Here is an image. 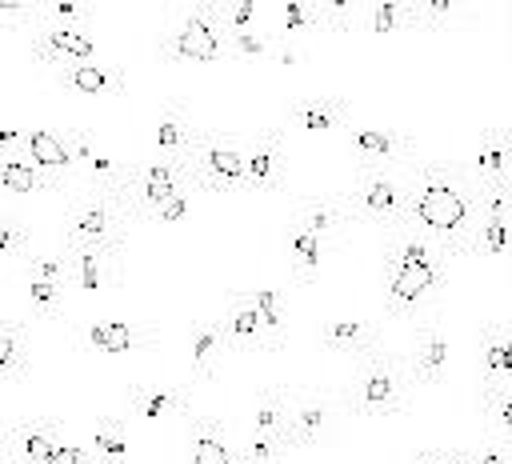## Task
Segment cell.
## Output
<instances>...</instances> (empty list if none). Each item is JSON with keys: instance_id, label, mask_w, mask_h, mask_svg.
Listing matches in <instances>:
<instances>
[{"instance_id": "f907efd6", "label": "cell", "mask_w": 512, "mask_h": 464, "mask_svg": "<svg viewBox=\"0 0 512 464\" xmlns=\"http://www.w3.org/2000/svg\"><path fill=\"white\" fill-rule=\"evenodd\" d=\"M268 60L280 64V68H304V64H308V52H304L296 40H276Z\"/></svg>"}, {"instance_id": "7c38bea8", "label": "cell", "mask_w": 512, "mask_h": 464, "mask_svg": "<svg viewBox=\"0 0 512 464\" xmlns=\"http://www.w3.org/2000/svg\"><path fill=\"white\" fill-rule=\"evenodd\" d=\"M336 396L324 392V388H304V392H292L288 400V420H284V440L292 452H304V448H316L332 428H336Z\"/></svg>"}, {"instance_id": "11a10c76", "label": "cell", "mask_w": 512, "mask_h": 464, "mask_svg": "<svg viewBox=\"0 0 512 464\" xmlns=\"http://www.w3.org/2000/svg\"><path fill=\"white\" fill-rule=\"evenodd\" d=\"M0 464H8V432H0Z\"/></svg>"}, {"instance_id": "e575fe53", "label": "cell", "mask_w": 512, "mask_h": 464, "mask_svg": "<svg viewBox=\"0 0 512 464\" xmlns=\"http://www.w3.org/2000/svg\"><path fill=\"white\" fill-rule=\"evenodd\" d=\"M28 368H32V356H28L24 324L0 320V380H24Z\"/></svg>"}, {"instance_id": "d6a6232c", "label": "cell", "mask_w": 512, "mask_h": 464, "mask_svg": "<svg viewBox=\"0 0 512 464\" xmlns=\"http://www.w3.org/2000/svg\"><path fill=\"white\" fill-rule=\"evenodd\" d=\"M88 448H92L96 464H128V420L120 412L100 416Z\"/></svg>"}, {"instance_id": "d6986e66", "label": "cell", "mask_w": 512, "mask_h": 464, "mask_svg": "<svg viewBox=\"0 0 512 464\" xmlns=\"http://www.w3.org/2000/svg\"><path fill=\"white\" fill-rule=\"evenodd\" d=\"M196 136H200V124L192 120V112H188L180 100H168V104H160V112H156L152 156H160V160H188Z\"/></svg>"}, {"instance_id": "9c48e42d", "label": "cell", "mask_w": 512, "mask_h": 464, "mask_svg": "<svg viewBox=\"0 0 512 464\" xmlns=\"http://www.w3.org/2000/svg\"><path fill=\"white\" fill-rule=\"evenodd\" d=\"M188 184L192 180H188L184 160H160V156L136 160L132 164V184H128V216H132V224H152L156 212L176 192H184Z\"/></svg>"}, {"instance_id": "ab89813d", "label": "cell", "mask_w": 512, "mask_h": 464, "mask_svg": "<svg viewBox=\"0 0 512 464\" xmlns=\"http://www.w3.org/2000/svg\"><path fill=\"white\" fill-rule=\"evenodd\" d=\"M28 224L12 212V208H4L0 204V260H8V264H24L28 260Z\"/></svg>"}, {"instance_id": "f6af8a7d", "label": "cell", "mask_w": 512, "mask_h": 464, "mask_svg": "<svg viewBox=\"0 0 512 464\" xmlns=\"http://www.w3.org/2000/svg\"><path fill=\"white\" fill-rule=\"evenodd\" d=\"M284 32H288V40H296L300 32H308V28H320V8L316 4H300V0H292V4H284Z\"/></svg>"}, {"instance_id": "680465c9", "label": "cell", "mask_w": 512, "mask_h": 464, "mask_svg": "<svg viewBox=\"0 0 512 464\" xmlns=\"http://www.w3.org/2000/svg\"><path fill=\"white\" fill-rule=\"evenodd\" d=\"M508 136H512V128H508Z\"/></svg>"}, {"instance_id": "f546056e", "label": "cell", "mask_w": 512, "mask_h": 464, "mask_svg": "<svg viewBox=\"0 0 512 464\" xmlns=\"http://www.w3.org/2000/svg\"><path fill=\"white\" fill-rule=\"evenodd\" d=\"M0 188L16 192V196H48V192H60L44 168L32 160V152L20 144L12 152H0Z\"/></svg>"}, {"instance_id": "cb8c5ba5", "label": "cell", "mask_w": 512, "mask_h": 464, "mask_svg": "<svg viewBox=\"0 0 512 464\" xmlns=\"http://www.w3.org/2000/svg\"><path fill=\"white\" fill-rule=\"evenodd\" d=\"M228 340H224V324L220 316H200L188 332V364H192V384H208L220 372V356H224Z\"/></svg>"}, {"instance_id": "6da1fadb", "label": "cell", "mask_w": 512, "mask_h": 464, "mask_svg": "<svg viewBox=\"0 0 512 464\" xmlns=\"http://www.w3.org/2000/svg\"><path fill=\"white\" fill-rule=\"evenodd\" d=\"M412 232L432 240L448 260L476 252L480 184L456 160H420L412 168Z\"/></svg>"}, {"instance_id": "d4e9b609", "label": "cell", "mask_w": 512, "mask_h": 464, "mask_svg": "<svg viewBox=\"0 0 512 464\" xmlns=\"http://www.w3.org/2000/svg\"><path fill=\"white\" fill-rule=\"evenodd\" d=\"M124 400H128V412L132 416H140V420H148V424H160V420H172V416H188V392L184 388H160V384H128V392H124Z\"/></svg>"}, {"instance_id": "7dc6e473", "label": "cell", "mask_w": 512, "mask_h": 464, "mask_svg": "<svg viewBox=\"0 0 512 464\" xmlns=\"http://www.w3.org/2000/svg\"><path fill=\"white\" fill-rule=\"evenodd\" d=\"M196 196H200V192L188 184L184 192H176V196H172V200H168V204L156 212V220H152V224H180V220L188 216V208H192V200H196Z\"/></svg>"}, {"instance_id": "ffe728a7", "label": "cell", "mask_w": 512, "mask_h": 464, "mask_svg": "<svg viewBox=\"0 0 512 464\" xmlns=\"http://www.w3.org/2000/svg\"><path fill=\"white\" fill-rule=\"evenodd\" d=\"M60 444V420H20L8 428V464H48L52 448Z\"/></svg>"}, {"instance_id": "8d00e7d4", "label": "cell", "mask_w": 512, "mask_h": 464, "mask_svg": "<svg viewBox=\"0 0 512 464\" xmlns=\"http://www.w3.org/2000/svg\"><path fill=\"white\" fill-rule=\"evenodd\" d=\"M24 272H28V280H48V284H60L64 288L72 280V256H68L64 244L52 248V252H28Z\"/></svg>"}, {"instance_id": "1f68e13d", "label": "cell", "mask_w": 512, "mask_h": 464, "mask_svg": "<svg viewBox=\"0 0 512 464\" xmlns=\"http://www.w3.org/2000/svg\"><path fill=\"white\" fill-rule=\"evenodd\" d=\"M512 384V356L504 344V324H484L480 328V388Z\"/></svg>"}, {"instance_id": "f1b7e54d", "label": "cell", "mask_w": 512, "mask_h": 464, "mask_svg": "<svg viewBox=\"0 0 512 464\" xmlns=\"http://www.w3.org/2000/svg\"><path fill=\"white\" fill-rule=\"evenodd\" d=\"M184 432H188V456L192 464H236V452L228 448L224 424L216 416H184Z\"/></svg>"}, {"instance_id": "6f0895ef", "label": "cell", "mask_w": 512, "mask_h": 464, "mask_svg": "<svg viewBox=\"0 0 512 464\" xmlns=\"http://www.w3.org/2000/svg\"><path fill=\"white\" fill-rule=\"evenodd\" d=\"M508 40H512V12H508Z\"/></svg>"}, {"instance_id": "4316f807", "label": "cell", "mask_w": 512, "mask_h": 464, "mask_svg": "<svg viewBox=\"0 0 512 464\" xmlns=\"http://www.w3.org/2000/svg\"><path fill=\"white\" fill-rule=\"evenodd\" d=\"M56 80L80 96H124L128 92V72L120 64H100V60H88V64H72V68H60Z\"/></svg>"}, {"instance_id": "c3c4849f", "label": "cell", "mask_w": 512, "mask_h": 464, "mask_svg": "<svg viewBox=\"0 0 512 464\" xmlns=\"http://www.w3.org/2000/svg\"><path fill=\"white\" fill-rule=\"evenodd\" d=\"M220 16H224V28H256L260 8L252 0H236V4H220Z\"/></svg>"}, {"instance_id": "603a6c76", "label": "cell", "mask_w": 512, "mask_h": 464, "mask_svg": "<svg viewBox=\"0 0 512 464\" xmlns=\"http://www.w3.org/2000/svg\"><path fill=\"white\" fill-rule=\"evenodd\" d=\"M220 324H224V340L232 352H268V340H264V324L248 300V292H232L224 300V312H220Z\"/></svg>"}, {"instance_id": "52a82bcc", "label": "cell", "mask_w": 512, "mask_h": 464, "mask_svg": "<svg viewBox=\"0 0 512 464\" xmlns=\"http://www.w3.org/2000/svg\"><path fill=\"white\" fill-rule=\"evenodd\" d=\"M228 52V28L220 4H192L176 28L160 32L156 56L168 64H216Z\"/></svg>"}, {"instance_id": "60d3db41", "label": "cell", "mask_w": 512, "mask_h": 464, "mask_svg": "<svg viewBox=\"0 0 512 464\" xmlns=\"http://www.w3.org/2000/svg\"><path fill=\"white\" fill-rule=\"evenodd\" d=\"M292 456L288 440L284 436H272V432H252V440L236 452V464H284Z\"/></svg>"}, {"instance_id": "9f6ffc18", "label": "cell", "mask_w": 512, "mask_h": 464, "mask_svg": "<svg viewBox=\"0 0 512 464\" xmlns=\"http://www.w3.org/2000/svg\"><path fill=\"white\" fill-rule=\"evenodd\" d=\"M504 344H508V356H512V324H504Z\"/></svg>"}, {"instance_id": "8fae6325", "label": "cell", "mask_w": 512, "mask_h": 464, "mask_svg": "<svg viewBox=\"0 0 512 464\" xmlns=\"http://www.w3.org/2000/svg\"><path fill=\"white\" fill-rule=\"evenodd\" d=\"M28 56L52 72L60 68H72V64H88L96 60V40L80 28V24H60V20H48L40 12V24L32 32V44H28Z\"/></svg>"}, {"instance_id": "ba28073f", "label": "cell", "mask_w": 512, "mask_h": 464, "mask_svg": "<svg viewBox=\"0 0 512 464\" xmlns=\"http://www.w3.org/2000/svg\"><path fill=\"white\" fill-rule=\"evenodd\" d=\"M64 140H68V148H72V156H76V172L88 180L84 188H92V192H104V196H112L124 212H128V184H132V164L136 160H116L100 140H96V132H88V128H64ZM132 220V216H128Z\"/></svg>"}, {"instance_id": "9a60e30c", "label": "cell", "mask_w": 512, "mask_h": 464, "mask_svg": "<svg viewBox=\"0 0 512 464\" xmlns=\"http://www.w3.org/2000/svg\"><path fill=\"white\" fill-rule=\"evenodd\" d=\"M476 252L488 256V260H508L512 264V188H480Z\"/></svg>"}, {"instance_id": "5b68a950", "label": "cell", "mask_w": 512, "mask_h": 464, "mask_svg": "<svg viewBox=\"0 0 512 464\" xmlns=\"http://www.w3.org/2000/svg\"><path fill=\"white\" fill-rule=\"evenodd\" d=\"M188 180L204 196H240L244 192V140L224 128H200L188 160Z\"/></svg>"}, {"instance_id": "3957f363", "label": "cell", "mask_w": 512, "mask_h": 464, "mask_svg": "<svg viewBox=\"0 0 512 464\" xmlns=\"http://www.w3.org/2000/svg\"><path fill=\"white\" fill-rule=\"evenodd\" d=\"M408 360L392 348H376L364 360H356V376L344 388V408L356 416H404L408 412Z\"/></svg>"}, {"instance_id": "7a4b0ae2", "label": "cell", "mask_w": 512, "mask_h": 464, "mask_svg": "<svg viewBox=\"0 0 512 464\" xmlns=\"http://www.w3.org/2000/svg\"><path fill=\"white\" fill-rule=\"evenodd\" d=\"M384 252H380V280H384V304L388 316L396 320H412L420 312H428L440 296H444V268L448 256L424 240L412 228H400L392 236H380Z\"/></svg>"}, {"instance_id": "816d5d0a", "label": "cell", "mask_w": 512, "mask_h": 464, "mask_svg": "<svg viewBox=\"0 0 512 464\" xmlns=\"http://www.w3.org/2000/svg\"><path fill=\"white\" fill-rule=\"evenodd\" d=\"M48 464H96V456H92V448H84V444H68V440H60V444L52 448Z\"/></svg>"}, {"instance_id": "681fc988", "label": "cell", "mask_w": 512, "mask_h": 464, "mask_svg": "<svg viewBox=\"0 0 512 464\" xmlns=\"http://www.w3.org/2000/svg\"><path fill=\"white\" fill-rule=\"evenodd\" d=\"M472 464H512V444L500 440V436H492V440H484L472 452Z\"/></svg>"}, {"instance_id": "bcb514c9", "label": "cell", "mask_w": 512, "mask_h": 464, "mask_svg": "<svg viewBox=\"0 0 512 464\" xmlns=\"http://www.w3.org/2000/svg\"><path fill=\"white\" fill-rule=\"evenodd\" d=\"M360 8L356 4H320V28L324 32H352Z\"/></svg>"}, {"instance_id": "db71d44e", "label": "cell", "mask_w": 512, "mask_h": 464, "mask_svg": "<svg viewBox=\"0 0 512 464\" xmlns=\"http://www.w3.org/2000/svg\"><path fill=\"white\" fill-rule=\"evenodd\" d=\"M412 464H448V448H440V444H424V448L416 452Z\"/></svg>"}, {"instance_id": "7402d4cb", "label": "cell", "mask_w": 512, "mask_h": 464, "mask_svg": "<svg viewBox=\"0 0 512 464\" xmlns=\"http://www.w3.org/2000/svg\"><path fill=\"white\" fill-rule=\"evenodd\" d=\"M24 148L32 152V160L44 168V176H48L60 192L68 188V180H72V176H80V172H76V156H72L68 140H64V136H56L52 128H24Z\"/></svg>"}, {"instance_id": "74e56055", "label": "cell", "mask_w": 512, "mask_h": 464, "mask_svg": "<svg viewBox=\"0 0 512 464\" xmlns=\"http://www.w3.org/2000/svg\"><path fill=\"white\" fill-rule=\"evenodd\" d=\"M480 408H484V420L492 424V436L512 444V384L480 388Z\"/></svg>"}, {"instance_id": "7bdbcfd3", "label": "cell", "mask_w": 512, "mask_h": 464, "mask_svg": "<svg viewBox=\"0 0 512 464\" xmlns=\"http://www.w3.org/2000/svg\"><path fill=\"white\" fill-rule=\"evenodd\" d=\"M60 300H64V288H60V284L28 280V304H32V316H36V320H52V316L60 312Z\"/></svg>"}, {"instance_id": "44dd1931", "label": "cell", "mask_w": 512, "mask_h": 464, "mask_svg": "<svg viewBox=\"0 0 512 464\" xmlns=\"http://www.w3.org/2000/svg\"><path fill=\"white\" fill-rule=\"evenodd\" d=\"M472 180L480 188H512V136H508V128H484L480 132Z\"/></svg>"}, {"instance_id": "5bb4252c", "label": "cell", "mask_w": 512, "mask_h": 464, "mask_svg": "<svg viewBox=\"0 0 512 464\" xmlns=\"http://www.w3.org/2000/svg\"><path fill=\"white\" fill-rule=\"evenodd\" d=\"M404 360H408L412 384H420V388L444 384V372H448V328H444L440 316H424L412 328V348H408Z\"/></svg>"}, {"instance_id": "2e32d148", "label": "cell", "mask_w": 512, "mask_h": 464, "mask_svg": "<svg viewBox=\"0 0 512 464\" xmlns=\"http://www.w3.org/2000/svg\"><path fill=\"white\" fill-rule=\"evenodd\" d=\"M344 128H348V100L344 96H296L284 108V132L336 136Z\"/></svg>"}, {"instance_id": "484cf974", "label": "cell", "mask_w": 512, "mask_h": 464, "mask_svg": "<svg viewBox=\"0 0 512 464\" xmlns=\"http://www.w3.org/2000/svg\"><path fill=\"white\" fill-rule=\"evenodd\" d=\"M292 224L316 232L320 240H336L348 224H352V212L344 204V196H300L296 200V212H292Z\"/></svg>"}, {"instance_id": "ee69618b", "label": "cell", "mask_w": 512, "mask_h": 464, "mask_svg": "<svg viewBox=\"0 0 512 464\" xmlns=\"http://www.w3.org/2000/svg\"><path fill=\"white\" fill-rule=\"evenodd\" d=\"M456 4H448V0H420L416 4V20H420V28L424 32H440V28H448L452 20H456Z\"/></svg>"}, {"instance_id": "836d02e7", "label": "cell", "mask_w": 512, "mask_h": 464, "mask_svg": "<svg viewBox=\"0 0 512 464\" xmlns=\"http://www.w3.org/2000/svg\"><path fill=\"white\" fill-rule=\"evenodd\" d=\"M364 28H368L372 36H392V32L420 28V20H416V4H408V0L368 4V8H364Z\"/></svg>"}, {"instance_id": "e0dca14e", "label": "cell", "mask_w": 512, "mask_h": 464, "mask_svg": "<svg viewBox=\"0 0 512 464\" xmlns=\"http://www.w3.org/2000/svg\"><path fill=\"white\" fill-rule=\"evenodd\" d=\"M320 348L328 356H348V360H364L368 352L380 348V328L372 320H360V316H328L316 332Z\"/></svg>"}, {"instance_id": "d590c367", "label": "cell", "mask_w": 512, "mask_h": 464, "mask_svg": "<svg viewBox=\"0 0 512 464\" xmlns=\"http://www.w3.org/2000/svg\"><path fill=\"white\" fill-rule=\"evenodd\" d=\"M260 324H264V340H268V352H280L284 348V336H288V320H284V304H280V292L276 288H256L248 292Z\"/></svg>"}, {"instance_id": "ac0fdd59", "label": "cell", "mask_w": 512, "mask_h": 464, "mask_svg": "<svg viewBox=\"0 0 512 464\" xmlns=\"http://www.w3.org/2000/svg\"><path fill=\"white\" fill-rule=\"evenodd\" d=\"M152 344V328L148 324H132V320H96L88 328H80L76 348L92 352V356H124Z\"/></svg>"}, {"instance_id": "91938a15", "label": "cell", "mask_w": 512, "mask_h": 464, "mask_svg": "<svg viewBox=\"0 0 512 464\" xmlns=\"http://www.w3.org/2000/svg\"><path fill=\"white\" fill-rule=\"evenodd\" d=\"M508 268H512V264H508Z\"/></svg>"}, {"instance_id": "f5cc1de1", "label": "cell", "mask_w": 512, "mask_h": 464, "mask_svg": "<svg viewBox=\"0 0 512 464\" xmlns=\"http://www.w3.org/2000/svg\"><path fill=\"white\" fill-rule=\"evenodd\" d=\"M36 12L40 8H32V4H20V0H4L0 4V28H20V20H36Z\"/></svg>"}, {"instance_id": "8992f818", "label": "cell", "mask_w": 512, "mask_h": 464, "mask_svg": "<svg viewBox=\"0 0 512 464\" xmlns=\"http://www.w3.org/2000/svg\"><path fill=\"white\" fill-rule=\"evenodd\" d=\"M128 224H132L128 212L112 196L84 188L72 200V208H68V224H64L60 244H68V248H96V252H108V256L124 260Z\"/></svg>"}, {"instance_id": "277c9868", "label": "cell", "mask_w": 512, "mask_h": 464, "mask_svg": "<svg viewBox=\"0 0 512 464\" xmlns=\"http://www.w3.org/2000/svg\"><path fill=\"white\" fill-rule=\"evenodd\" d=\"M344 204L352 212V224H368L380 236L412 224V184L400 180L396 168H352Z\"/></svg>"}, {"instance_id": "30bf717a", "label": "cell", "mask_w": 512, "mask_h": 464, "mask_svg": "<svg viewBox=\"0 0 512 464\" xmlns=\"http://www.w3.org/2000/svg\"><path fill=\"white\" fill-rule=\"evenodd\" d=\"M344 144H348L352 168H400L416 152V140L392 124H348Z\"/></svg>"}, {"instance_id": "f35d334b", "label": "cell", "mask_w": 512, "mask_h": 464, "mask_svg": "<svg viewBox=\"0 0 512 464\" xmlns=\"http://www.w3.org/2000/svg\"><path fill=\"white\" fill-rule=\"evenodd\" d=\"M288 392L284 388H264L260 396H256V424H252V432H272V436H284V420H288Z\"/></svg>"}, {"instance_id": "83f0119b", "label": "cell", "mask_w": 512, "mask_h": 464, "mask_svg": "<svg viewBox=\"0 0 512 464\" xmlns=\"http://www.w3.org/2000/svg\"><path fill=\"white\" fill-rule=\"evenodd\" d=\"M68 256H72V284L84 296H96V292H108L120 284V264H124L120 256H108L96 248H68Z\"/></svg>"}, {"instance_id": "b9f144b4", "label": "cell", "mask_w": 512, "mask_h": 464, "mask_svg": "<svg viewBox=\"0 0 512 464\" xmlns=\"http://www.w3.org/2000/svg\"><path fill=\"white\" fill-rule=\"evenodd\" d=\"M272 44L276 40L260 28H228V56H236V60H268Z\"/></svg>"}, {"instance_id": "4fadbf2b", "label": "cell", "mask_w": 512, "mask_h": 464, "mask_svg": "<svg viewBox=\"0 0 512 464\" xmlns=\"http://www.w3.org/2000/svg\"><path fill=\"white\" fill-rule=\"evenodd\" d=\"M288 184V152H284V128H268L256 140L244 144V192H284Z\"/></svg>"}, {"instance_id": "4dcf8cb0", "label": "cell", "mask_w": 512, "mask_h": 464, "mask_svg": "<svg viewBox=\"0 0 512 464\" xmlns=\"http://www.w3.org/2000/svg\"><path fill=\"white\" fill-rule=\"evenodd\" d=\"M324 252H328V240H320L316 232L292 224V232H288V268H292V280H296L300 288H308V284L320 276Z\"/></svg>"}]
</instances>
